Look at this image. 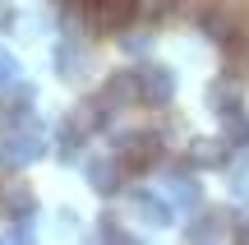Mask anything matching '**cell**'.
I'll list each match as a JSON object with an SVG mask.
<instances>
[{"mask_svg": "<svg viewBox=\"0 0 249 245\" xmlns=\"http://www.w3.org/2000/svg\"><path fill=\"white\" fill-rule=\"evenodd\" d=\"M231 231H235L231 213H222V208H208L198 222H189V231H185V236H189V241H222V236H231Z\"/></svg>", "mask_w": 249, "mask_h": 245, "instance_id": "12", "label": "cell"}, {"mask_svg": "<svg viewBox=\"0 0 249 245\" xmlns=\"http://www.w3.org/2000/svg\"><path fill=\"white\" fill-rule=\"evenodd\" d=\"M124 171H129V167H124L116 153H111V157H97V162H88V185L97 194H116L120 185H124Z\"/></svg>", "mask_w": 249, "mask_h": 245, "instance_id": "10", "label": "cell"}, {"mask_svg": "<svg viewBox=\"0 0 249 245\" xmlns=\"http://www.w3.org/2000/svg\"><path fill=\"white\" fill-rule=\"evenodd\" d=\"M139 19V0H88L92 33H124Z\"/></svg>", "mask_w": 249, "mask_h": 245, "instance_id": "4", "label": "cell"}, {"mask_svg": "<svg viewBox=\"0 0 249 245\" xmlns=\"http://www.w3.org/2000/svg\"><path fill=\"white\" fill-rule=\"evenodd\" d=\"M222 139L231 148H245L249 144V120L240 116V111H231V116H222Z\"/></svg>", "mask_w": 249, "mask_h": 245, "instance_id": "15", "label": "cell"}, {"mask_svg": "<svg viewBox=\"0 0 249 245\" xmlns=\"http://www.w3.org/2000/svg\"><path fill=\"white\" fill-rule=\"evenodd\" d=\"M37 213V194H33V185L28 181H0V218L5 222H28Z\"/></svg>", "mask_w": 249, "mask_h": 245, "instance_id": "5", "label": "cell"}, {"mask_svg": "<svg viewBox=\"0 0 249 245\" xmlns=\"http://www.w3.org/2000/svg\"><path fill=\"white\" fill-rule=\"evenodd\" d=\"M166 199L180 204V208H198V204H203V190H198V181H189L185 171H176L166 181Z\"/></svg>", "mask_w": 249, "mask_h": 245, "instance_id": "14", "label": "cell"}, {"mask_svg": "<svg viewBox=\"0 0 249 245\" xmlns=\"http://www.w3.org/2000/svg\"><path fill=\"white\" fill-rule=\"evenodd\" d=\"M226 157H231V144H226V139H208V134H198V139H189V144H185V162L198 167V171L226 167Z\"/></svg>", "mask_w": 249, "mask_h": 245, "instance_id": "8", "label": "cell"}, {"mask_svg": "<svg viewBox=\"0 0 249 245\" xmlns=\"http://www.w3.org/2000/svg\"><path fill=\"white\" fill-rule=\"evenodd\" d=\"M116 157L129 167L134 176L152 171V162H161V134H152V130H129V134H120Z\"/></svg>", "mask_w": 249, "mask_h": 245, "instance_id": "2", "label": "cell"}, {"mask_svg": "<svg viewBox=\"0 0 249 245\" xmlns=\"http://www.w3.org/2000/svg\"><path fill=\"white\" fill-rule=\"evenodd\" d=\"M83 139H88V134H83L79 125H70V120H65V125H60V148H55V153H60L65 162H74V157H79V148H83Z\"/></svg>", "mask_w": 249, "mask_h": 245, "instance_id": "16", "label": "cell"}, {"mask_svg": "<svg viewBox=\"0 0 249 245\" xmlns=\"http://www.w3.org/2000/svg\"><path fill=\"white\" fill-rule=\"evenodd\" d=\"M46 153V139H42V130H37V120H28V125H9V134L0 139V162L5 167H28V162H37V157Z\"/></svg>", "mask_w": 249, "mask_h": 245, "instance_id": "1", "label": "cell"}, {"mask_svg": "<svg viewBox=\"0 0 249 245\" xmlns=\"http://www.w3.org/2000/svg\"><path fill=\"white\" fill-rule=\"evenodd\" d=\"M102 107L107 111H124V107H139V70H116L107 83H102Z\"/></svg>", "mask_w": 249, "mask_h": 245, "instance_id": "6", "label": "cell"}, {"mask_svg": "<svg viewBox=\"0 0 249 245\" xmlns=\"http://www.w3.org/2000/svg\"><path fill=\"white\" fill-rule=\"evenodd\" d=\"M88 70H92V51H88V46H79L74 37L55 46V74H60L65 83H79V79H88Z\"/></svg>", "mask_w": 249, "mask_h": 245, "instance_id": "7", "label": "cell"}, {"mask_svg": "<svg viewBox=\"0 0 249 245\" xmlns=\"http://www.w3.org/2000/svg\"><path fill=\"white\" fill-rule=\"evenodd\" d=\"M97 236H102V241H134L124 227H116V222H102V231H97Z\"/></svg>", "mask_w": 249, "mask_h": 245, "instance_id": "18", "label": "cell"}, {"mask_svg": "<svg viewBox=\"0 0 249 245\" xmlns=\"http://www.w3.org/2000/svg\"><path fill=\"white\" fill-rule=\"evenodd\" d=\"M139 97L152 111H166L176 102V74H171V65H152V60L139 65Z\"/></svg>", "mask_w": 249, "mask_h": 245, "instance_id": "3", "label": "cell"}, {"mask_svg": "<svg viewBox=\"0 0 249 245\" xmlns=\"http://www.w3.org/2000/svg\"><path fill=\"white\" fill-rule=\"evenodd\" d=\"M14 83H23V74H18V56L0 46V93H9Z\"/></svg>", "mask_w": 249, "mask_h": 245, "instance_id": "17", "label": "cell"}, {"mask_svg": "<svg viewBox=\"0 0 249 245\" xmlns=\"http://www.w3.org/2000/svg\"><path fill=\"white\" fill-rule=\"evenodd\" d=\"M129 208L139 213V222H148V227H166L171 222L166 190H129Z\"/></svg>", "mask_w": 249, "mask_h": 245, "instance_id": "9", "label": "cell"}, {"mask_svg": "<svg viewBox=\"0 0 249 245\" xmlns=\"http://www.w3.org/2000/svg\"><path fill=\"white\" fill-rule=\"evenodd\" d=\"M107 116H111V111L102 107V97H88V102H79V107H74L65 120H70V125H79L83 134H97V130L107 125Z\"/></svg>", "mask_w": 249, "mask_h": 245, "instance_id": "13", "label": "cell"}, {"mask_svg": "<svg viewBox=\"0 0 249 245\" xmlns=\"http://www.w3.org/2000/svg\"><path fill=\"white\" fill-rule=\"evenodd\" d=\"M240 88H245V74H222V79L208 88V102H213L217 116H231V111H240Z\"/></svg>", "mask_w": 249, "mask_h": 245, "instance_id": "11", "label": "cell"}]
</instances>
